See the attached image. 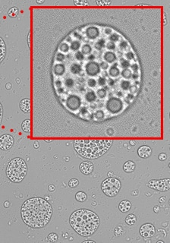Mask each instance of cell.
<instances>
[{
  "label": "cell",
  "instance_id": "1",
  "mask_svg": "<svg viewBox=\"0 0 170 243\" xmlns=\"http://www.w3.org/2000/svg\"><path fill=\"white\" fill-rule=\"evenodd\" d=\"M53 214L50 204L41 197L27 200L21 207V217L25 224L34 229L43 228L49 223Z\"/></svg>",
  "mask_w": 170,
  "mask_h": 243
},
{
  "label": "cell",
  "instance_id": "2",
  "mask_svg": "<svg viewBox=\"0 0 170 243\" xmlns=\"http://www.w3.org/2000/svg\"><path fill=\"white\" fill-rule=\"evenodd\" d=\"M69 222L75 232L84 237L93 235L100 225L99 217L91 210L86 209L75 211L70 217Z\"/></svg>",
  "mask_w": 170,
  "mask_h": 243
},
{
  "label": "cell",
  "instance_id": "3",
  "mask_svg": "<svg viewBox=\"0 0 170 243\" xmlns=\"http://www.w3.org/2000/svg\"><path fill=\"white\" fill-rule=\"evenodd\" d=\"M112 143V140L77 139L74 142V146L81 157L87 159H96L110 149Z\"/></svg>",
  "mask_w": 170,
  "mask_h": 243
},
{
  "label": "cell",
  "instance_id": "4",
  "mask_svg": "<svg viewBox=\"0 0 170 243\" xmlns=\"http://www.w3.org/2000/svg\"><path fill=\"white\" fill-rule=\"evenodd\" d=\"M28 167L24 160L15 158L11 160L6 168V175L12 182H21L27 175Z\"/></svg>",
  "mask_w": 170,
  "mask_h": 243
},
{
  "label": "cell",
  "instance_id": "5",
  "mask_svg": "<svg viewBox=\"0 0 170 243\" xmlns=\"http://www.w3.org/2000/svg\"><path fill=\"white\" fill-rule=\"evenodd\" d=\"M101 188L106 195L114 197L120 191L121 182L116 178H108L102 182Z\"/></svg>",
  "mask_w": 170,
  "mask_h": 243
},
{
  "label": "cell",
  "instance_id": "6",
  "mask_svg": "<svg viewBox=\"0 0 170 243\" xmlns=\"http://www.w3.org/2000/svg\"><path fill=\"white\" fill-rule=\"evenodd\" d=\"M106 110L112 114H118L123 109V103L118 97L110 99L106 103Z\"/></svg>",
  "mask_w": 170,
  "mask_h": 243
},
{
  "label": "cell",
  "instance_id": "7",
  "mask_svg": "<svg viewBox=\"0 0 170 243\" xmlns=\"http://www.w3.org/2000/svg\"><path fill=\"white\" fill-rule=\"evenodd\" d=\"M150 188L156 189V190L165 192L168 191L170 188V179H165L161 180H151L147 184Z\"/></svg>",
  "mask_w": 170,
  "mask_h": 243
},
{
  "label": "cell",
  "instance_id": "8",
  "mask_svg": "<svg viewBox=\"0 0 170 243\" xmlns=\"http://www.w3.org/2000/svg\"><path fill=\"white\" fill-rule=\"evenodd\" d=\"M14 144V138L10 135H3L0 137V149L7 150L11 149Z\"/></svg>",
  "mask_w": 170,
  "mask_h": 243
},
{
  "label": "cell",
  "instance_id": "9",
  "mask_svg": "<svg viewBox=\"0 0 170 243\" xmlns=\"http://www.w3.org/2000/svg\"><path fill=\"white\" fill-rule=\"evenodd\" d=\"M155 233V228L150 223H145L140 228V234L143 237L150 238Z\"/></svg>",
  "mask_w": 170,
  "mask_h": 243
},
{
  "label": "cell",
  "instance_id": "10",
  "mask_svg": "<svg viewBox=\"0 0 170 243\" xmlns=\"http://www.w3.org/2000/svg\"><path fill=\"white\" fill-rule=\"evenodd\" d=\"M100 65L95 62H89L86 65L85 71L86 73L90 76H96L100 72Z\"/></svg>",
  "mask_w": 170,
  "mask_h": 243
},
{
  "label": "cell",
  "instance_id": "11",
  "mask_svg": "<svg viewBox=\"0 0 170 243\" xmlns=\"http://www.w3.org/2000/svg\"><path fill=\"white\" fill-rule=\"evenodd\" d=\"M93 170V165L91 162L85 161L80 163V171L84 175H90Z\"/></svg>",
  "mask_w": 170,
  "mask_h": 243
},
{
  "label": "cell",
  "instance_id": "12",
  "mask_svg": "<svg viewBox=\"0 0 170 243\" xmlns=\"http://www.w3.org/2000/svg\"><path fill=\"white\" fill-rule=\"evenodd\" d=\"M137 154L141 158H148L152 154V150L150 147L144 145V146H141L138 148Z\"/></svg>",
  "mask_w": 170,
  "mask_h": 243
},
{
  "label": "cell",
  "instance_id": "13",
  "mask_svg": "<svg viewBox=\"0 0 170 243\" xmlns=\"http://www.w3.org/2000/svg\"><path fill=\"white\" fill-rule=\"evenodd\" d=\"M21 110L24 113H30L31 112V100L29 99H24L20 103Z\"/></svg>",
  "mask_w": 170,
  "mask_h": 243
},
{
  "label": "cell",
  "instance_id": "14",
  "mask_svg": "<svg viewBox=\"0 0 170 243\" xmlns=\"http://www.w3.org/2000/svg\"><path fill=\"white\" fill-rule=\"evenodd\" d=\"M132 207V205H131L130 201H127V200H124V201H121L120 204L119 205V208L120 211L122 213H125L129 211Z\"/></svg>",
  "mask_w": 170,
  "mask_h": 243
},
{
  "label": "cell",
  "instance_id": "15",
  "mask_svg": "<svg viewBox=\"0 0 170 243\" xmlns=\"http://www.w3.org/2000/svg\"><path fill=\"white\" fill-rule=\"evenodd\" d=\"M86 34L89 38L95 39L96 37H98L99 31H98V29L97 28H95V27H91V28H89L87 30Z\"/></svg>",
  "mask_w": 170,
  "mask_h": 243
},
{
  "label": "cell",
  "instance_id": "16",
  "mask_svg": "<svg viewBox=\"0 0 170 243\" xmlns=\"http://www.w3.org/2000/svg\"><path fill=\"white\" fill-rule=\"evenodd\" d=\"M6 54V46L2 38L0 37V63L2 62Z\"/></svg>",
  "mask_w": 170,
  "mask_h": 243
},
{
  "label": "cell",
  "instance_id": "17",
  "mask_svg": "<svg viewBox=\"0 0 170 243\" xmlns=\"http://www.w3.org/2000/svg\"><path fill=\"white\" fill-rule=\"evenodd\" d=\"M123 169H124V172H132L135 169V164H134L133 161L128 160L124 163V166H123Z\"/></svg>",
  "mask_w": 170,
  "mask_h": 243
},
{
  "label": "cell",
  "instance_id": "18",
  "mask_svg": "<svg viewBox=\"0 0 170 243\" xmlns=\"http://www.w3.org/2000/svg\"><path fill=\"white\" fill-rule=\"evenodd\" d=\"M69 70L70 72H71V74H73V75H78V74L80 73V71H81V68H80V66H79L78 64H77V63H74V64H72L70 66Z\"/></svg>",
  "mask_w": 170,
  "mask_h": 243
},
{
  "label": "cell",
  "instance_id": "19",
  "mask_svg": "<svg viewBox=\"0 0 170 243\" xmlns=\"http://www.w3.org/2000/svg\"><path fill=\"white\" fill-rule=\"evenodd\" d=\"M137 221V218L134 214H128L125 217V223L128 225H134Z\"/></svg>",
  "mask_w": 170,
  "mask_h": 243
},
{
  "label": "cell",
  "instance_id": "20",
  "mask_svg": "<svg viewBox=\"0 0 170 243\" xmlns=\"http://www.w3.org/2000/svg\"><path fill=\"white\" fill-rule=\"evenodd\" d=\"M22 130L25 132H31V121L29 119H26L24 120L21 125Z\"/></svg>",
  "mask_w": 170,
  "mask_h": 243
},
{
  "label": "cell",
  "instance_id": "21",
  "mask_svg": "<svg viewBox=\"0 0 170 243\" xmlns=\"http://www.w3.org/2000/svg\"><path fill=\"white\" fill-rule=\"evenodd\" d=\"M104 59L107 62H113L115 60V55L112 52H107L104 55Z\"/></svg>",
  "mask_w": 170,
  "mask_h": 243
},
{
  "label": "cell",
  "instance_id": "22",
  "mask_svg": "<svg viewBox=\"0 0 170 243\" xmlns=\"http://www.w3.org/2000/svg\"><path fill=\"white\" fill-rule=\"evenodd\" d=\"M109 73H110V75H111L112 77H113V78L118 77V76H119V75L121 74L119 69L117 68V67H115V66H112L111 68H110Z\"/></svg>",
  "mask_w": 170,
  "mask_h": 243
},
{
  "label": "cell",
  "instance_id": "23",
  "mask_svg": "<svg viewBox=\"0 0 170 243\" xmlns=\"http://www.w3.org/2000/svg\"><path fill=\"white\" fill-rule=\"evenodd\" d=\"M19 10L17 7H12L11 8L9 11H8V15L10 18H16L18 15Z\"/></svg>",
  "mask_w": 170,
  "mask_h": 243
},
{
  "label": "cell",
  "instance_id": "24",
  "mask_svg": "<svg viewBox=\"0 0 170 243\" xmlns=\"http://www.w3.org/2000/svg\"><path fill=\"white\" fill-rule=\"evenodd\" d=\"M75 198L78 201L83 202L87 199V195L83 192H78L77 194L75 195Z\"/></svg>",
  "mask_w": 170,
  "mask_h": 243
},
{
  "label": "cell",
  "instance_id": "25",
  "mask_svg": "<svg viewBox=\"0 0 170 243\" xmlns=\"http://www.w3.org/2000/svg\"><path fill=\"white\" fill-rule=\"evenodd\" d=\"M87 84L88 86L90 87V88H96V86L97 85V81L93 78L88 79L87 81Z\"/></svg>",
  "mask_w": 170,
  "mask_h": 243
},
{
  "label": "cell",
  "instance_id": "26",
  "mask_svg": "<svg viewBox=\"0 0 170 243\" xmlns=\"http://www.w3.org/2000/svg\"><path fill=\"white\" fill-rule=\"evenodd\" d=\"M58 239V236L55 233H51L48 236L47 240L50 242H55Z\"/></svg>",
  "mask_w": 170,
  "mask_h": 243
},
{
  "label": "cell",
  "instance_id": "27",
  "mask_svg": "<svg viewBox=\"0 0 170 243\" xmlns=\"http://www.w3.org/2000/svg\"><path fill=\"white\" fill-rule=\"evenodd\" d=\"M79 184V181L77 179H71V180L68 182V185H69L71 188H75L77 187Z\"/></svg>",
  "mask_w": 170,
  "mask_h": 243
},
{
  "label": "cell",
  "instance_id": "28",
  "mask_svg": "<svg viewBox=\"0 0 170 243\" xmlns=\"http://www.w3.org/2000/svg\"><path fill=\"white\" fill-rule=\"evenodd\" d=\"M91 52V47L90 45L88 44H85L82 46V53L84 54H89Z\"/></svg>",
  "mask_w": 170,
  "mask_h": 243
},
{
  "label": "cell",
  "instance_id": "29",
  "mask_svg": "<svg viewBox=\"0 0 170 243\" xmlns=\"http://www.w3.org/2000/svg\"><path fill=\"white\" fill-rule=\"evenodd\" d=\"M80 47V43L78 42V41H75V42H72L71 44V49L73 50H77L78 49H79Z\"/></svg>",
  "mask_w": 170,
  "mask_h": 243
},
{
  "label": "cell",
  "instance_id": "30",
  "mask_svg": "<svg viewBox=\"0 0 170 243\" xmlns=\"http://www.w3.org/2000/svg\"><path fill=\"white\" fill-rule=\"evenodd\" d=\"M59 49L62 52H67L68 50V46L66 43H63L59 46Z\"/></svg>",
  "mask_w": 170,
  "mask_h": 243
},
{
  "label": "cell",
  "instance_id": "31",
  "mask_svg": "<svg viewBox=\"0 0 170 243\" xmlns=\"http://www.w3.org/2000/svg\"><path fill=\"white\" fill-rule=\"evenodd\" d=\"M103 46H104V41H103L102 40H99L97 43H96L95 47L98 49H100L103 47Z\"/></svg>",
  "mask_w": 170,
  "mask_h": 243
},
{
  "label": "cell",
  "instance_id": "32",
  "mask_svg": "<svg viewBox=\"0 0 170 243\" xmlns=\"http://www.w3.org/2000/svg\"><path fill=\"white\" fill-rule=\"evenodd\" d=\"M74 3L76 5V6H84L85 5H88V2L87 1H74Z\"/></svg>",
  "mask_w": 170,
  "mask_h": 243
},
{
  "label": "cell",
  "instance_id": "33",
  "mask_svg": "<svg viewBox=\"0 0 170 243\" xmlns=\"http://www.w3.org/2000/svg\"><path fill=\"white\" fill-rule=\"evenodd\" d=\"M106 79L103 78H99L98 81H97V84L100 85V86H103V85L106 84Z\"/></svg>",
  "mask_w": 170,
  "mask_h": 243
},
{
  "label": "cell",
  "instance_id": "34",
  "mask_svg": "<svg viewBox=\"0 0 170 243\" xmlns=\"http://www.w3.org/2000/svg\"><path fill=\"white\" fill-rule=\"evenodd\" d=\"M75 57H76V58H77L78 60H83L84 58V55H83L82 53H80V52H77L76 54H75Z\"/></svg>",
  "mask_w": 170,
  "mask_h": 243
},
{
  "label": "cell",
  "instance_id": "35",
  "mask_svg": "<svg viewBox=\"0 0 170 243\" xmlns=\"http://www.w3.org/2000/svg\"><path fill=\"white\" fill-rule=\"evenodd\" d=\"M158 158H159V160L161 161H164L166 160V154H165V153H161V154H159V156H158Z\"/></svg>",
  "mask_w": 170,
  "mask_h": 243
},
{
  "label": "cell",
  "instance_id": "36",
  "mask_svg": "<svg viewBox=\"0 0 170 243\" xmlns=\"http://www.w3.org/2000/svg\"><path fill=\"white\" fill-rule=\"evenodd\" d=\"M96 3L98 4V5H110L111 3V2L110 1H104V2H102V1H97Z\"/></svg>",
  "mask_w": 170,
  "mask_h": 243
},
{
  "label": "cell",
  "instance_id": "37",
  "mask_svg": "<svg viewBox=\"0 0 170 243\" xmlns=\"http://www.w3.org/2000/svg\"><path fill=\"white\" fill-rule=\"evenodd\" d=\"M100 66V67L102 68V69H106V68H109L108 63H106V62H102V63H101Z\"/></svg>",
  "mask_w": 170,
  "mask_h": 243
},
{
  "label": "cell",
  "instance_id": "38",
  "mask_svg": "<svg viewBox=\"0 0 170 243\" xmlns=\"http://www.w3.org/2000/svg\"><path fill=\"white\" fill-rule=\"evenodd\" d=\"M2 113H3V111H2V104L0 103V125H1V123H2Z\"/></svg>",
  "mask_w": 170,
  "mask_h": 243
},
{
  "label": "cell",
  "instance_id": "39",
  "mask_svg": "<svg viewBox=\"0 0 170 243\" xmlns=\"http://www.w3.org/2000/svg\"><path fill=\"white\" fill-rule=\"evenodd\" d=\"M118 39H119V37H118L117 35H115V34L112 35L111 37H110V40H112V41H115V40H118Z\"/></svg>",
  "mask_w": 170,
  "mask_h": 243
},
{
  "label": "cell",
  "instance_id": "40",
  "mask_svg": "<svg viewBox=\"0 0 170 243\" xmlns=\"http://www.w3.org/2000/svg\"><path fill=\"white\" fill-rule=\"evenodd\" d=\"M108 46L109 49H114V48H115V44H114V43L110 42V43H109L108 46Z\"/></svg>",
  "mask_w": 170,
  "mask_h": 243
},
{
  "label": "cell",
  "instance_id": "41",
  "mask_svg": "<svg viewBox=\"0 0 170 243\" xmlns=\"http://www.w3.org/2000/svg\"><path fill=\"white\" fill-rule=\"evenodd\" d=\"M128 63L127 61H123L122 62V67H124V68H126V67H128Z\"/></svg>",
  "mask_w": 170,
  "mask_h": 243
},
{
  "label": "cell",
  "instance_id": "42",
  "mask_svg": "<svg viewBox=\"0 0 170 243\" xmlns=\"http://www.w3.org/2000/svg\"><path fill=\"white\" fill-rule=\"evenodd\" d=\"M49 190H50V192H53V191L55 190V186L53 185H49Z\"/></svg>",
  "mask_w": 170,
  "mask_h": 243
},
{
  "label": "cell",
  "instance_id": "43",
  "mask_svg": "<svg viewBox=\"0 0 170 243\" xmlns=\"http://www.w3.org/2000/svg\"><path fill=\"white\" fill-rule=\"evenodd\" d=\"M34 148H39V144H38V142H35V144H34Z\"/></svg>",
  "mask_w": 170,
  "mask_h": 243
},
{
  "label": "cell",
  "instance_id": "44",
  "mask_svg": "<svg viewBox=\"0 0 170 243\" xmlns=\"http://www.w3.org/2000/svg\"><path fill=\"white\" fill-rule=\"evenodd\" d=\"M87 242H91V243H94L95 242L94 241H90V240H88V241H84V243H87Z\"/></svg>",
  "mask_w": 170,
  "mask_h": 243
},
{
  "label": "cell",
  "instance_id": "45",
  "mask_svg": "<svg viewBox=\"0 0 170 243\" xmlns=\"http://www.w3.org/2000/svg\"><path fill=\"white\" fill-rule=\"evenodd\" d=\"M44 2V1L43 0V1H37V3H39V4H40V3H43Z\"/></svg>",
  "mask_w": 170,
  "mask_h": 243
},
{
  "label": "cell",
  "instance_id": "46",
  "mask_svg": "<svg viewBox=\"0 0 170 243\" xmlns=\"http://www.w3.org/2000/svg\"><path fill=\"white\" fill-rule=\"evenodd\" d=\"M7 88H8V89H10V88H11V84H7Z\"/></svg>",
  "mask_w": 170,
  "mask_h": 243
},
{
  "label": "cell",
  "instance_id": "47",
  "mask_svg": "<svg viewBox=\"0 0 170 243\" xmlns=\"http://www.w3.org/2000/svg\"><path fill=\"white\" fill-rule=\"evenodd\" d=\"M154 210H155V212H156V211H157V207H156L155 208H154Z\"/></svg>",
  "mask_w": 170,
  "mask_h": 243
},
{
  "label": "cell",
  "instance_id": "48",
  "mask_svg": "<svg viewBox=\"0 0 170 243\" xmlns=\"http://www.w3.org/2000/svg\"><path fill=\"white\" fill-rule=\"evenodd\" d=\"M130 143H131V144H132V145H134V144H135V143H134V142H133V141H131Z\"/></svg>",
  "mask_w": 170,
  "mask_h": 243
}]
</instances>
